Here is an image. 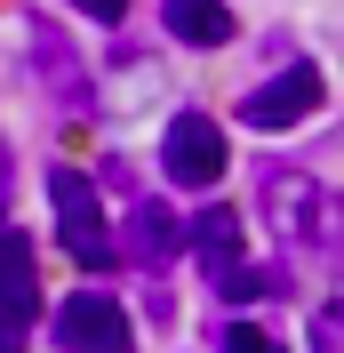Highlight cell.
Returning <instances> with one entry per match:
<instances>
[{
	"mask_svg": "<svg viewBox=\"0 0 344 353\" xmlns=\"http://www.w3.org/2000/svg\"><path fill=\"white\" fill-rule=\"evenodd\" d=\"M48 201H56V233H65V249H72V265H112L120 257V241L105 233V201H96V185H88L80 169H56L48 176Z\"/></svg>",
	"mask_w": 344,
	"mask_h": 353,
	"instance_id": "cell-1",
	"label": "cell"
},
{
	"mask_svg": "<svg viewBox=\"0 0 344 353\" xmlns=\"http://www.w3.org/2000/svg\"><path fill=\"white\" fill-rule=\"evenodd\" d=\"M312 112H321V65H280L264 88L240 97V121H248V129H297Z\"/></svg>",
	"mask_w": 344,
	"mask_h": 353,
	"instance_id": "cell-2",
	"label": "cell"
},
{
	"mask_svg": "<svg viewBox=\"0 0 344 353\" xmlns=\"http://www.w3.org/2000/svg\"><path fill=\"white\" fill-rule=\"evenodd\" d=\"M160 169H169V185H216L224 176V129L208 112H176L169 137H160Z\"/></svg>",
	"mask_w": 344,
	"mask_h": 353,
	"instance_id": "cell-3",
	"label": "cell"
},
{
	"mask_svg": "<svg viewBox=\"0 0 344 353\" xmlns=\"http://www.w3.org/2000/svg\"><path fill=\"white\" fill-rule=\"evenodd\" d=\"M56 345H65V353H129L136 330H129V313L112 305V297L80 289V297L56 305Z\"/></svg>",
	"mask_w": 344,
	"mask_h": 353,
	"instance_id": "cell-4",
	"label": "cell"
},
{
	"mask_svg": "<svg viewBox=\"0 0 344 353\" xmlns=\"http://www.w3.org/2000/svg\"><path fill=\"white\" fill-rule=\"evenodd\" d=\"M264 209H272V233L288 249L297 241H321V185L297 169H264Z\"/></svg>",
	"mask_w": 344,
	"mask_h": 353,
	"instance_id": "cell-5",
	"label": "cell"
},
{
	"mask_svg": "<svg viewBox=\"0 0 344 353\" xmlns=\"http://www.w3.org/2000/svg\"><path fill=\"white\" fill-rule=\"evenodd\" d=\"M184 233H193V225L176 217L169 201H136V209H129V257H136V265H152V273L184 257Z\"/></svg>",
	"mask_w": 344,
	"mask_h": 353,
	"instance_id": "cell-6",
	"label": "cell"
},
{
	"mask_svg": "<svg viewBox=\"0 0 344 353\" xmlns=\"http://www.w3.org/2000/svg\"><path fill=\"white\" fill-rule=\"evenodd\" d=\"M0 265H8V345L24 353V337H32V313H41V281H32V233H17V225H8Z\"/></svg>",
	"mask_w": 344,
	"mask_h": 353,
	"instance_id": "cell-7",
	"label": "cell"
},
{
	"mask_svg": "<svg viewBox=\"0 0 344 353\" xmlns=\"http://www.w3.org/2000/svg\"><path fill=\"white\" fill-rule=\"evenodd\" d=\"M193 241H200V265H208V281L224 289V281H240V209H224V201H216V209H200V225H193Z\"/></svg>",
	"mask_w": 344,
	"mask_h": 353,
	"instance_id": "cell-8",
	"label": "cell"
},
{
	"mask_svg": "<svg viewBox=\"0 0 344 353\" xmlns=\"http://www.w3.org/2000/svg\"><path fill=\"white\" fill-rule=\"evenodd\" d=\"M24 41H32V72H48V88L65 97V112H80L88 88H80V65H72L65 32H56V24H24Z\"/></svg>",
	"mask_w": 344,
	"mask_h": 353,
	"instance_id": "cell-9",
	"label": "cell"
},
{
	"mask_svg": "<svg viewBox=\"0 0 344 353\" xmlns=\"http://www.w3.org/2000/svg\"><path fill=\"white\" fill-rule=\"evenodd\" d=\"M160 17H169L176 41H193V48H224L233 41V8L224 0H160Z\"/></svg>",
	"mask_w": 344,
	"mask_h": 353,
	"instance_id": "cell-10",
	"label": "cell"
},
{
	"mask_svg": "<svg viewBox=\"0 0 344 353\" xmlns=\"http://www.w3.org/2000/svg\"><path fill=\"white\" fill-rule=\"evenodd\" d=\"M216 353H288L272 330H257V321H224L216 330Z\"/></svg>",
	"mask_w": 344,
	"mask_h": 353,
	"instance_id": "cell-11",
	"label": "cell"
},
{
	"mask_svg": "<svg viewBox=\"0 0 344 353\" xmlns=\"http://www.w3.org/2000/svg\"><path fill=\"white\" fill-rule=\"evenodd\" d=\"M312 353H344V321H336V313L312 321Z\"/></svg>",
	"mask_w": 344,
	"mask_h": 353,
	"instance_id": "cell-12",
	"label": "cell"
},
{
	"mask_svg": "<svg viewBox=\"0 0 344 353\" xmlns=\"http://www.w3.org/2000/svg\"><path fill=\"white\" fill-rule=\"evenodd\" d=\"M72 8H80V17H96V24H120V17H129V0H72Z\"/></svg>",
	"mask_w": 344,
	"mask_h": 353,
	"instance_id": "cell-13",
	"label": "cell"
}]
</instances>
